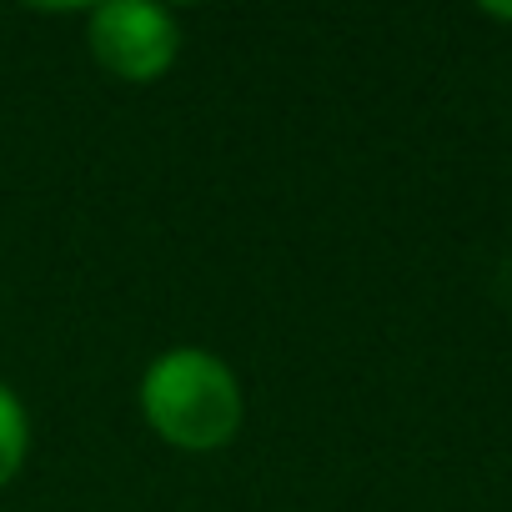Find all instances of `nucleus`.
<instances>
[{"label":"nucleus","mask_w":512,"mask_h":512,"mask_svg":"<svg viewBox=\"0 0 512 512\" xmlns=\"http://www.w3.org/2000/svg\"><path fill=\"white\" fill-rule=\"evenodd\" d=\"M141 417L176 452H221L246 422V392L226 357L206 347H166L141 372Z\"/></svg>","instance_id":"nucleus-1"},{"label":"nucleus","mask_w":512,"mask_h":512,"mask_svg":"<svg viewBox=\"0 0 512 512\" xmlns=\"http://www.w3.org/2000/svg\"><path fill=\"white\" fill-rule=\"evenodd\" d=\"M86 46L106 76L151 86L181 56V21L151 0H106L86 16Z\"/></svg>","instance_id":"nucleus-2"},{"label":"nucleus","mask_w":512,"mask_h":512,"mask_svg":"<svg viewBox=\"0 0 512 512\" xmlns=\"http://www.w3.org/2000/svg\"><path fill=\"white\" fill-rule=\"evenodd\" d=\"M31 452V412L16 397V387L0 382V487L16 482V472L26 467Z\"/></svg>","instance_id":"nucleus-3"},{"label":"nucleus","mask_w":512,"mask_h":512,"mask_svg":"<svg viewBox=\"0 0 512 512\" xmlns=\"http://www.w3.org/2000/svg\"><path fill=\"white\" fill-rule=\"evenodd\" d=\"M487 21H512V6H482Z\"/></svg>","instance_id":"nucleus-4"}]
</instances>
